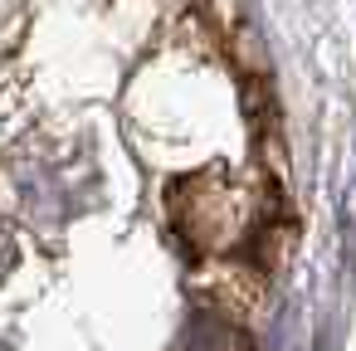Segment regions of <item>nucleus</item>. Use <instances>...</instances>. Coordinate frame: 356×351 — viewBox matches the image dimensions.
<instances>
[{"instance_id":"1","label":"nucleus","mask_w":356,"mask_h":351,"mask_svg":"<svg viewBox=\"0 0 356 351\" xmlns=\"http://www.w3.org/2000/svg\"><path fill=\"white\" fill-rule=\"evenodd\" d=\"M176 351H254V346H249V336H244L234 322L200 312V317L191 322V332L181 336V346H176Z\"/></svg>"}]
</instances>
